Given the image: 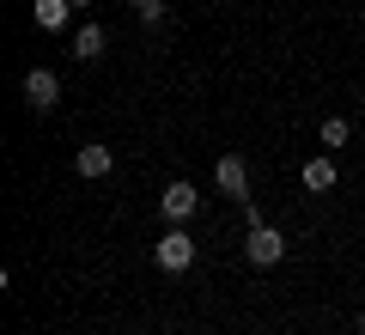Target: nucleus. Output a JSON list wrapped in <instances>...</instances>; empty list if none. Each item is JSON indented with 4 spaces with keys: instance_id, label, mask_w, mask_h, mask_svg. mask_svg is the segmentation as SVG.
Returning <instances> with one entry per match:
<instances>
[{
    "instance_id": "nucleus-1",
    "label": "nucleus",
    "mask_w": 365,
    "mask_h": 335,
    "mask_svg": "<svg viewBox=\"0 0 365 335\" xmlns=\"http://www.w3.org/2000/svg\"><path fill=\"white\" fill-rule=\"evenodd\" d=\"M153 262H158L165 274H182L189 262H195V238L182 232V226H170V232H165V238L153 244Z\"/></svg>"
},
{
    "instance_id": "nucleus-2",
    "label": "nucleus",
    "mask_w": 365,
    "mask_h": 335,
    "mask_svg": "<svg viewBox=\"0 0 365 335\" xmlns=\"http://www.w3.org/2000/svg\"><path fill=\"white\" fill-rule=\"evenodd\" d=\"M244 256L256 262V269H274V262L287 256V238H280V226H268V219H262V226H250V238H244Z\"/></svg>"
},
{
    "instance_id": "nucleus-3",
    "label": "nucleus",
    "mask_w": 365,
    "mask_h": 335,
    "mask_svg": "<svg viewBox=\"0 0 365 335\" xmlns=\"http://www.w3.org/2000/svg\"><path fill=\"white\" fill-rule=\"evenodd\" d=\"M195 207H201V195H195V183H170V189L158 195V214H165L170 226H189V219H195Z\"/></svg>"
},
{
    "instance_id": "nucleus-4",
    "label": "nucleus",
    "mask_w": 365,
    "mask_h": 335,
    "mask_svg": "<svg viewBox=\"0 0 365 335\" xmlns=\"http://www.w3.org/2000/svg\"><path fill=\"white\" fill-rule=\"evenodd\" d=\"M25 104L31 110H55V104H61V79H55L49 67H31L25 74Z\"/></svg>"
},
{
    "instance_id": "nucleus-5",
    "label": "nucleus",
    "mask_w": 365,
    "mask_h": 335,
    "mask_svg": "<svg viewBox=\"0 0 365 335\" xmlns=\"http://www.w3.org/2000/svg\"><path fill=\"white\" fill-rule=\"evenodd\" d=\"M213 183H220L225 195H232V201H250V165L237 153H225L220 165H213Z\"/></svg>"
},
{
    "instance_id": "nucleus-6",
    "label": "nucleus",
    "mask_w": 365,
    "mask_h": 335,
    "mask_svg": "<svg viewBox=\"0 0 365 335\" xmlns=\"http://www.w3.org/2000/svg\"><path fill=\"white\" fill-rule=\"evenodd\" d=\"M73 171H79V177H110V171H116V153L98 146V141H86V146L73 153Z\"/></svg>"
},
{
    "instance_id": "nucleus-7",
    "label": "nucleus",
    "mask_w": 365,
    "mask_h": 335,
    "mask_svg": "<svg viewBox=\"0 0 365 335\" xmlns=\"http://www.w3.org/2000/svg\"><path fill=\"white\" fill-rule=\"evenodd\" d=\"M335 183H341V171H335V159H329V153L304 159V189H311V195H329Z\"/></svg>"
},
{
    "instance_id": "nucleus-8",
    "label": "nucleus",
    "mask_w": 365,
    "mask_h": 335,
    "mask_svg": "<svg viewBox=\"0 0 365 335\" xmlns=\"http://www.w3.org/2000/svg\"><path fill=\"white\" fill-rule=\"evenodd\" d=\"M104 25H91V19H86V25H79L73 31V55H79V61H98V55H104Z\"/></svg>"
},
{
    "instance_id": "nucleus-9",
    "label": "nucleus",
    "mask_w": 365,
    "mask_h": 335,
    "mask_svg": "<svg viewBox=\"0 0 365 335\" xmlns=\"http://www.w3.org/2000/svg\"><path fill=\"white\" fill-rule=\"evenodd\" d=\"M67 13H73L67 0H37V31H61V25H67Z\"/></svg>"
},
{
    "instance_id": "nucleus-10",
    "label": "nucleus",
    "mask_w": 365,
    "mask_h": 335,
    "mask_svg": "<svg viewBox=\"0 0 365 335\" xmlns=\"http://www.w3.org/2000/svg\"><path fill=\"white\" fill-rule=\"evenodd\" d=\"M317 134H323V146H347L353 122H347V116H323V129H317Z\"/></svg>"
},
{
    "instance_id": "nucleus-11",
    "label": "nucleus",
    "mask_w": 365,
    "mask_h": 335,
    "mask_svg": "<svg viewBox=\"0 0 365 335\" xmlns=\"http://www.w3.org/2000/svg\"><path fill=\"white\" fill-rule=\"evenodd\" d=\"M128 6L146 19V25H165V0H128Z\"/></svg>"
},
{
    "instance_id": "nucleus-12",
    "label": "nucleus",
    "mask_w": 365,
    "mask_h": 335,
    "mask_svg": "<svg viewBox=\"0 0 365 335\" xmlns=\"http://www.w3.org/2000/svg\"><path fill=\"white\" fill-rule=\"evenodd\" d=\"M67 6H73V13H86V6H91V0H67Z\"/></svg>"
},
{
    "instance_id": "nucleus-13",
    "label": "nucleus",
    "mask_w": 365,
    "mask_h": 335,
    "mask_svg": "<svg viewBox=\"0 0 365 335\" xmlns=\"http://www.w3.org/2000/svg\"><path fill=\"white\" fill-rule=\"evenodd\" d=\"M359 335H365V311H359Z\"/></svg>"
}]
</instances>
